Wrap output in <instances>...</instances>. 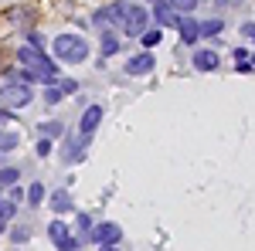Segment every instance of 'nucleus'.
I'll list each match as a JSON object with an SVG mask.
<instances>
[{
    "mask_svg": "<svg viewBox=\"0 0 255 251\" xmlns=\"http://www.w3.org/2000/svg\"><path fill=\"white\" fill-rule=\"evenodd\" d=\"M17 61L24 68H31V72H38V82L41 85H58V61L48 58L41 48H31V44H24L17 51Z\"/></svg>",
    "mask_w": 255,
    "mask_h": 251,
    "instance_id": "1",
    "label": "nucleus"
},
{
    "mask_svg": "<svg viewBox=\"0 0 255 251\" xmlns=\"http://www.w3.org/2000/svg\"><path fill=\"white\" fill-rule=\"evenodd\" d=\"M51 51H55V61H65V65H82L89 58V41L82 34H58L51 41Z\"/></svg>",
    "mask_w": 255,
    "mask_h": 251,
    "instance_id": "2",
    "label": "nucleus"
},
{
    "mask_svg": "<svg viewBox=\"0 0 255 251\" xmlns=\"http://www.w3.org/2000/svg\"><path fill=\"white\" fill-rule=\"evenodd\" d=\"M150 10L146 7H139V3H126V10H123V34L126 38H139L146 27H150Z\"/></svg>",
    "mask_w": 255,
    "mask_h": 251,
    "instance_id": "3",
    "label": "nucleus"
},
{
    "mask_svg": "<svg viewBox=\"0 0 255 251\" xmlns=\"http://www.w3.org/2000/svg\"><path fill=\"white\" fill-rule=\"evenodd\" d=\"M48 238H51V245L58 251H79L82 248V238H75V234L65 228V221H58V217L48 224Z\"/></svg>",
    "mask_w": 255,
    "mask_h": 251,
    "instance_id": "4",
    "label": "nucleus"
},
{
    "mask_svg": "<svg viewBox=\"0 0 255 251\" xmlns=\"http://www.w3.org/2000/svg\"><path fill=\"white\" fill-rule=\"evenodd\" d=\"M0 98L10 105V109H24L34 92H31V85H24V82H7V85H0Z\"/></svg>",
    "mask_w": 255,
    "mask_h": 251,
    "instance_id": "5",
    "label": "nucleus"
},
{
    "mask_svg": "<svg viewBox=\"0 0 255 251\" xmlns=\"http://www.w3.org/2000/svg\"><path fill=\"white\" fill-rule=\"evenodd\" d=\"M89 241L92 245H119L123 241V228L113 224V221H99L92 228V234H89Z\"/></svg>",
    "mask_w": 255,
    "mask_h": 251,
    "instance_id": "6",
    "label": "nucleus"
},
{
    "mask_svg": "<svg viewBox=\"0 0 255 251\" xmlns=\"http://www.w3.org/2000/svg\"><path fill=\"white\" fill-rule=\"evenodd\" d=\"M177 34L184 44H197L201 41V20H194L191 14H180L177 17Z\"/></svg>",
    "mask_w": 255,
    "mask_h": 251,
    "instance_id": "7",
    "label": "nucleus"
},
{
    "mask_svg": "<svg viewBox=\"0 0 255 251\" xmlns=\"http://www.w3.org/2000/svg\"><path fill=\"white\" fill-rule=\"evenodd\" d=\"M99 122H102V105H85V112H82V119H79V136H96V129H99Z\"/></svg>",
    "mask_w": 255,
    "mask_h": 251,
    "instance_id": "8",
    "label": "nucleus"
},
{
    "mask_svg": "<svg viewBox=\"0 0 255 251\" xmlns=\"http://www.w3.org/2000/svg\"><path fill=\"white\" fill-rule=\"evenodd\" d=\"M153 65H157V58L150 55V51H143V55H133V58L123 65V72L126 75H150L153 72Z\"/></svg>",
    "mask_w": 255,
    "mask_h": 251,
    "instance_id": "9",
    "label": "nucleus"
},
{
    "mask_svg": "<svg viewBox=\"0 0 255 251\" xmlns=\"http://www.w3.org/2000/svg\"><path fill=\"white\" fill-rule=\"evenodd\" d=\"M150 14H153V20H157L160 27H177V14L174 7L167 3V0H157V3H150Z\"/></svg>",
    "mask_w": 255,
    "mask_h": 251,
    "instance_id": "10",
    "label": "nucleus"
},
{
    "mask_svg": "<svg viewBox=\"0 0 255 251\" xmlns=\"http://www.w3.org/2000/svg\"><path fill=\"white\" fill-rule=\"evenodd\" d=\"M89 136H79V139H68L65 136V150H61V156H65V163H79L82 156H85V150H89Z\"/></svg>",
    "mask_w": 255,
    "mask_h": 251,
    "instance_id": "11",
    "label": "nucleus"
},
{
    "mask_svg": "<svg viewBox=\"0 0 255 251\" xmlns=\"http://www.w3.org/2000/svg\"><path fill=\"white\" fill-rule=\"evenodd\" d=\"M191 65H194L197 72H218L221 58H218V51H211V48H201V51H194Z\"/></svg>",
    "mask_w": 255,
    "mask_h": 251,
    "instance_id": "12",
    "label": "nucleus"
},
{
    "mask_svg": "<svg viewBox=\"0 0 255 251\" xmlns=\"http://www.w3.org/2000/svg\"><path fill=\"white\" fill-rule=\"evenodd\" d=\"M38 136H44V139L65 136V122H58V119H51V122H38Z\"/></svg>",
    "mask_w": 255,
    "mask_h": 251,
    "instance_id": "13",
    "label": "nucleus"
},
{
    "mask_svg": "<svg viewBox=\"0 0 255 251\" xmlns=\"http://www.w3.org/2000/svg\"><path fill=\"white\" fill-rule=\"evenodd\" d=\"M51 207H55V214H68L75 204H72V193H65V190H58L55 197H51Z\"/></svg>",
    "mask_w": 255,
    "mask_h": 251,
    "instance_id": "14",
    "label": "nucleus"
},
{
    "mask_svg": "<svg viewBox=\"0 0 255 251\" xmlns=\"http://www.w3.org/2000/svg\"><path fill=\"white\" fill-rule=\"evenodd\" d=\"M221 27H225V20H221V17L201 20V38H218V34H221Z\"/></svg>",
    "mask_w": 255,
    "mask_h": 251,
    "instance_id": "15",
    "label": "nucleus"
},
{
    "mask_svg": "<svg viewBox=\"0 0 255 251\" xmlns=\"http://www.w3.org/2000/svg\"><path fill=\"white\" fill-rule=\"evenodd\" d=\"M116 51H119V38L113 34V31H102V55H106V58H113Z\"/></svg>",
    "mask_w": 255,
    "mask_h": 251,
    "instance_id": "16",
    "label": "nucleus"
},
{
    "mask_svg": "<svg viewBox=\"0 0 255 251\" xmlns=\"http://www.w3.org/2000/svg\"><path fill=\"white\" fill-rule=\"evenodd\" d=\"M44 190H48V187H44L41 180H34V183L27 187V204H31V207H38L41 200H44Z\"/></svg>",
    "mask_w": 255,
    "mask_h": 251,
    "instance_id": "17",
    "label": "nucleus"
},
{
    "mask_svg": "<svg viewBox=\"0 0 255 251\" xmlns=\"http://www.w3.org/2000/svg\"><path fill=\"white\" fill-rule=\"evenodd\" d=\"M17 180H20L17 167H0V187H14Z\"/></svg>",
    "mask_w": 255,
    "mask_h": 251,
    "instance_id": "18",
    "label": "nucleus"
},
{
    "mask_svg": "<svg viewBox=\"0 0 255 251\" xmlns=\"http://www.w3.org/2000/svg\"><path fill=\"white\" fill-rule=\"evenodd\" d=\"M139 41H143V51L157 48V44H160V27H146V31L139 34Z\"/></svg>",
    "mask_w": 255,
    "mask_h": 251,
    "instance_id": "19",
    "label": "nucleus"
},
{
    "mask_svg": "<svg viewBox=\"0 0 255 251\" xmlns=\"http://www.w3.org/2000/svg\"><path fill=\"white\" fill-rule=\"evenodd\" d=\"M167 3L174 7L177 14H191V10H194V7H197V0H167Z\"/></svg>",
    "mask_w": 255,
    "mask_h": 251,
    "instance_id": "20",
    "label": "nucleus"
},
{
    "mask_svg": "<svg viewBox=\"0 0 255 251\" xmlns=\"http://www.w3.org/2000/svg\"><path fill=\"white\" fill-rule=\"evenodd\" d=\"M61 98H65V95H61L58 85H48V88H44V102H48V105H58Z\"/></svg>",
    "mask_w": 255,
    "mask_h": 251,
    "instance_id": "21",
    "label": "nucleus"
},
{
    "mask_svg": "<svg viewBox=\"0 0 255 251\" xmlns=\"http://www.w3.org/2000/svg\"><path fill=\"white\" fill-rule=\"evenodd\" d=\"M92 228H96V224H92V217H89V214H79V234H82V241L92 234Z\"/></svg>",
    "mask_w": 255,
    "mask_h": 251,
    "instance_id": "22",
    "label": "nucleus"
},
{
    "mask_svg": "<svg viewBox=\"0 0 255 251\" xmlns=\"http://www.w3.org/2000/svg\"><path fill=\"white\" fill-rule=\"evenodd\" d=\"M14 214H17V200H0V217L3 221H10Z\"/></svg>",
    "mask_w": 255,
    "mask_h": 251,
    "instance_id": "23",
    "label": "nucleus"
},
{
    "mask_svg": "<svg viewBox=\"0 0 255 251\" xmlns=\"http://www.w3.org/2000/svg\"><path fill=\"white\" fill-rule=\"evenodd\" d=\"M20 146V139L14 133H7V136H0V153H3V150H17Z\"/></svg>",
    "mask_w": 255,
    "mask_h": 251,
    "instance_id": "24",
    "label": "nucleus"
},
{
    "mask_svg": "<svg viewBox=\"0 0 255 251\" xmlns=\"http://www.w3.org/2000/svg\"><path fill=\"white\" fill-rule=\"evenodd\" d=\"M58 88H61V95H75L79 92V82L75 78H65V82H58Z\"/></svg>",
    "mask_w": 255,
    "mask_h": 251,
    "instance_id": "25",
    "label": "nucleus"
},
{
    "mask_svg": "<svg viewBox=\"0 0 255 251\" xmlns=\"http://www.w3.org/2000/svg\"><path fill=\"white\" fill-rule=\"evenodd\" d=\"M48 153H51V139L41 136V139H38V156H48Z\"/></svg>",
    "mask_w": 255,
    "mask_h": 251,
    "instance_id": "26",
    "label": "nucleus"
},
{
    "mask_svg": "<svg viewBox=\"0 0 255 251\" xmlns=\"http://www.w3.org/2000/svg\"><path fill=\"white\" fill-rule=\"evenodd\" d=\"M27 44H31V48H41V44H44V38H41L38 31H27Z\"/></svg>",
    "mask_w": 255,
    "mask_h": 251,
    "instance_id": "27",
    "label": "nucleus"
},
{
    "mask_svg": "<svg viewBox=\"0 0 255 251\" xmlns=\"http://www.w3.org/2000/svg\"><path fill=\"white\" fill-rule=\"evenodd\" d=\"M27 234H31L27 228H14V231H10V238H14V241L20 245V241H27Z\"/></svg>",
    "mask_w": 255,
    "mask_h": 251,
    "instance_id": "28",
    "label": "nucleus"
},
{
    "mask_svg": "<svg viewBox=\"0 0 255 251\" xmlns=\"http://www.w3.org/2000/svg\"><path fill=\"white\" fill-rule=\"evenodd\" d=\"M242 38H255V20H245L242 24Z\"/></svg>",
    "mask_w": 255,
    "mask_h": 251,
    "instance_id": "29",
    "label": "nucleus"
},
{
    "mask_svg": "<svg viewBox=\"0 0 255 251\" xmlns=\"http://www.w3.org/2000/svg\"><path fill=\"white\" fill-rule=\"evenodd\" d=\"M249 55H252V51H245V48H235V51H232V58H235V61H249Z\"/></svg>",
    "mask_w": 255,
    "mask_h": 251,
    "instance_id": "30",
    "label": "nucleus"
},
{
    "mask_svg": "<svg viewBox=\"0 0 255 251\" xmlns=\"http://www.w3.org/2000/svg\"><path fill=\"white\" fill-rule=\"evenodd\" d=\"M0 122H10V109H0Z\"/></svg>",
    "mask_w": 255,
    "mask_h": 251,
    "instance_id": "31",
    "label": "nucleus"
},
{
    "mask_svg": "<svg viewBox=\"0 0 255 251\" xmlns=\"http://www.w3.org/2000/svg\"><path fill=\"white\" fill-rule=\"evenodd\" d=\"M99 251H119V245H99Z\"/></svg>",
    "mask_w": 255,
    "mask_h": 251,
    "instance_id": "32",
    "label": "nucleus"
},
{
    "mask_svg": "<svg viewBox=\"0 0 255 251\" xmlns=\"http://www.w3.org/2000/svg\"><path fill=\"white\" fill-rule=\"evenodd\" d=\"M232 3H238V0H218V7H232Z\"/></svg>",
    "mask_w": 255,
    "mask_h": 251,
    "instance_id": "33",
    "label": "nucleus"
},
{
    "mask_svg": "<svg viewBox=\"0 0 255 251\" xmlns=\"http://www.w3.org/2000/svg\"><path fill=\"white\" fill-rule=\"evenodd\" d=\"M3 228H7V221H3V217H0V231H3Z\"/></svg>",
    "mask_w": 255,
    "mask_h": 251,
    "instance_id": "34",
    "label": "nucleus"
},
{
    "mask_svg": "<svg viewBox=\"0 0 255 251\" xmlns=\"http://www.w3.org/2000/svg\"><path fill=\"white\" fill-rule=\"evenodd\" d=\"M249 61H252V68H255V55H249Z\"/></svg>",
    "mask_w": 255,
    "mask_h": 251,
    "instance_id": "35",
    "label": "nucleus"
},
{
    "mask_svg": "<svg viewBox=\"0 0 255 251\" xmlns=\"http://www.w3.org/2000/svg\"><path fill=\"white\" fill-rule=\"evenodd\" d=\"M146 3H157V0H146Z\"/></svg>",
    "mask_w": 255,
    "mask_h": 251,
    "instance_id": "36",
    "label": "nucleus"
},
{
    "mask_svg": "<svg viewBox=\"0 0 255 251\" xmlns=\"http://www.w3.org/2000/svg\"><path fill=\"white\" fill-rule=\"evenodd\" d=\"M0 190H3V187H0ZM0 200H3V197H0Z\"/></svg>",
    "mask_w": 255,
    "mask_h": 251,
    "instance_id": "37",
    "label": "nucleus"
}]
</instances>
